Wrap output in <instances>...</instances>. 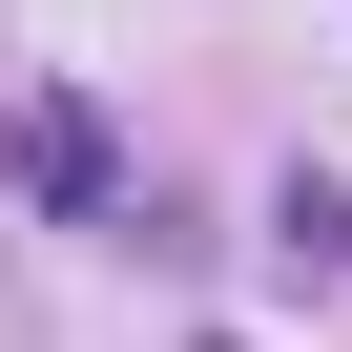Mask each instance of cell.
Returning a JSON list of instances; mask_svg holds the SVG:
<instances>
[{"instance_id":"7a4b0ae2","label":"cell","mask_w":352,"mask_h":352,"mask_svg":"<svg viewBox=\"0 0 352 352\" xmlns=\"http://www.w3.org/2000/svg\"><path fill=\"white\" fill-rule=\"evenodd\" d=\"M270 270H290V290H352V187H331V166L270 187Z\"/></svg>"},{"instance_id":"6da1fadb","label":"cell","mask_w":352,"mask_h":352,"mask_svg":"<svg viewBox=\"0 0 352 352\" xmlns=\"http://www.w3.org/2000/svg\"><path fill=\"white\" fill-rule=\"evenodd\" d=\"M21 187H42L63 228H145V208H124V145H104V104H21Z\"/></svg>"}]
</instances>
